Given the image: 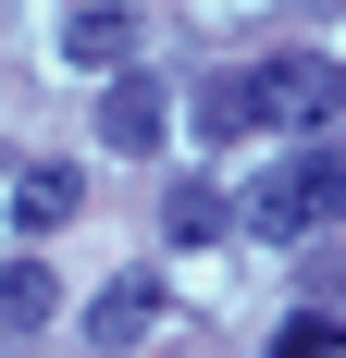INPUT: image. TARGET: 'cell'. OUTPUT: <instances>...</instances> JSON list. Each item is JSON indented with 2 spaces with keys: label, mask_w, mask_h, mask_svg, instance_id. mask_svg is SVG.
I'll list each match as a JSON object with an SVG mask.
<instances>
[{
  "label": "cell",
  "mask_w": 346,
  "mask_h": 358,
  "mask_svg": "<svg viewBox=\"0 0 346 358\" xmlns=\"http://www.w3.org/2000/svg\"><path fill=\"white\" fill-rule=\"evenodd\" d=\"M334 210H346V148H297V161H272V173L247 185V235H272V248L321 235Z\"/></svg>",
  "instance_id": "6da1fadb"
},
{
  "label": "cell",
  "mask_w": 346,
  "mask_h": 358,
  "mask_svg": "<svg viewBox=\"0 0 346 358\" xmlns=\"http://www.w3.org/2000/svg\"><path fill=\"white\" fill-rule=\"evenodd\" d=\"M260 99H272V124H297V136H321V124L346 111V74L321 62V50H272V62H260Z\"/></svg>",
  "instance_id": "7a4b0ae2"
},
{
  "label": "cell",
  "mask_w": 346,
  "mask_h": 358,
  "mask_svg": "<svg viewBox=\"0 0 346 358\" xmlns=\"http://www.w3.org/2000/svg\"><path fill=\"white\" fill-rule=\"evenodd\" d=\"M161 136H173V99H161V87H148L137 62H124V74H111V87H99V148H124V161H148V148H161Z\"/></svg>",
  "instance_id": "3957f363"
},
{
  "label": "cell",
  "mask_w": 346,
  "mask_h": 358,
  "mask_svg": "<svg viewBox=\"0 0 346 358\" xmlns=\"http://www.w3.org/2000/svg\"><path fill=\"white\" fill-rule=\"evenodd\" d=\"M62 50H74L87 74H124V62H137V13H124V0H87V13L62 25Z\"/></svg>",
  "instance_id": "277c9868"
},
{
  "label": "cell",
  "mask_w": 346,
  "mask_h": 358,
  "mask_svg": "<svg viewBox=\"0 0 346 358\" xmlns=\"http://www.w3.org/2000/svg\"><path fill=\"white\" fill-rule=\"evenodd\" d=\"M260 124H272V99H260V74H223V87H198V136H210V148L260 136Z\"/></svg>",
  "instance_id": "5b68a950"
},
{
  "label": "cell",
  "mask_w": 346,
  "mask_h": 358,
  "mask_svg": "<svg viewBox=\"0 0 346 358\" xmlns=\"http://www.w3.org/2000/svg\"><path fill=\"white\" fill-rule=\"evenodd\" d=\"M137 334H161V285H148V272H137V285H111L99 309H87V346H137Z\"/></svg>",
  "instance_id": "8992f818"
},
{
  "label": "cell",
  "mask_w": 346,
  "mask_h": 358,
  "mask_svg": "<svg viewBox=\"0 0 346 358\" xmlns=\"http://www.w3.org/2000/svg\"><path fill=\"white\" fill-rule=\"evenodd\" d=\"M50 309H62V285H50V259H13V272H0V334H37Z\"/></svg>",
  "instance_id": "52a82bcc"
},
{
  "label": "cell",
  "mask_w": 346,
  "mask_h": 358,
  "mask_svg": "<svg viewBox=\"0 0 346 358\" xmlns=\"http://www.w3.org/2000/svg\"><path fill=\"white\" fill-rule=\"evenodd\" d=\"M74 198H87V185H74L62 161H37V173L13 185V222H25V235H50V222H74Z\"/></svg>",
  "instance_id": "ba28073f"
},
{
  "label": "cell",
  "mask_w": 346,
  "mask_h": 358,
  "mask_svg": "<svg viewBox=\"0 0 346 358\" xmlns=\"http://www.w3.org/2000/svg\"><path fill=\"white\" fill-rule=\"evenodd\" d=\"M161 222H173V235H186V248H210V235H223V222H235V210H223L210 185H173V198H161Z\"/></svg>",
  "instance_id": "9c48e42d"
},
{
  "label": "cell",
  "mask_w": 346,
  "mask_h": 358,
  "mask_svg": "<svg viewBox=\"0 0 346 358\" xmlns=\"http://www.w3.org/2000/svg\"><path fill=\"white\" fill-rule=\"evenodd\" d=\"M284 346H297V358H334V346H346V309H297V322H284Z\"/></svg>",
  "instance_id": "30bf717a"
}]
</instances>
